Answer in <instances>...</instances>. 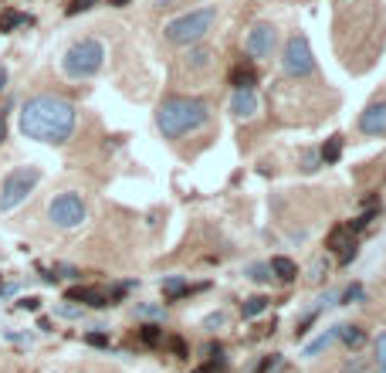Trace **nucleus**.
<instances>
[{"label": "nucleus", "instance_id": "nucleus-25", "mask_svg": "<svg viewBox=\"0 0 386 373\" xmlns=\"http://www.w3.org/2000/svg\"><path fill=\"white\" fill-rule=\"evenodd\" d=\"M376 363H380V370H386V329L376 336Z\"/></svg>", "mask_w": 386, "mask_h": 373}, {"label": "nucleus", "instance_id": "nucleus-6", "mask_svg": "<svg viewBox=\"0 0 386 373\" xmlns=\"http://www.w3.org/2000/svg\"><path fill=\"white\" fill-rule=\"evenodd\" d=\"M312 45L305 34H291L284 45V58H282V72L288 79H305L312 72Z\"/></svg>", "mask_w": 386, "mask_h": 373}, {"label": "nucleus", "instance_id": "nucleus-14", "mask_svg": "<svg viewBox=\"0 0 386 373\" xmlns=\"http://www.w3.org/2000/svg\"><path fill=\"white\" fill-rule=\"evenodd\" d=\"M231 85L234 88H255L257 68H251V65H237V68H231Z\"/></svg>", "mask_w": 386, "mask_h": 373}, {"label": "nucleus", "instance_id": "nucleus-2", "mask_svg": "<svg viewBox=\"0 0 386 373\" xmlns=\"http://www.w3.org/2000/svg\"><path fill=\"white\" fill-rule=\"evenodd\" d=\"M204 119H207V102L204 99H190V95H173V99H166L156 109V126L170 139L193 133L197 126H204Z\"/></svg>", "mask_w": 386, "mask_h": 373}, {"label": "nucleus", "instance_id": "nucleus-33", "mask_svg": "<svg viewBox=\"0 0 386 373\" xmlns=\"http://www.w3.org/2000/svg\"><path fill=\"white\" fill-rule=\"evenodd\" d=\"M3 133H7V122H3V112H0V143H3Z\"/></svg>", "mask_w": 386, "mask_h": 373}, {"label": "nucleus", "instance_id": "nucleus-16", "mask_svg": "<svg viewBox=\"0 0 386 373\" xmlns=\"http://www.w3.org/2000/svg\"><path fill=\"white\" fill-rule=\"evenodd\" d=\"M322 163H339V157H342V136H329L325 143H322Z\"/></svg>", "mask_w": 386, "mask_h": 373}, {"label": "nucleus", "instance_id": "nucleus-27", "mask_svg": "<svg viewBox=\"0 0 386 373\" xmlns=\"http://www.w3.org/2000/svg\"><path fill=\"white\" fill-rule=\"evenodd\" d=\"M17 309H27V312H38V309H41V299L27 295V299H21V302H17Z\"/></svg>", "mask_w": 386, "mask_h": 373}, {"label": "nucleus", "instance_id": "nucleus-7", "mask_svg": "<svg viewBox=\"0 0 386 373\" xmlns=\"http://www.w3.org/2000/svg\"><path fill=\"white\" fill-rule=\"evenodd\" d=\"M48 217L54 221V228L72 231V228H78L85 221V204H81L78 193H58L51 200V207H48Z\"/></svg>", "mask_w": 386, "mask_h": 373}, {"label": "nucleus", "instance_id": "nucleus-36", "mask_svg": "<svg viewBox=\"0 0 386 373\" xmlns=\"http://www.w3.org/2000/svg\"><path fill=\"white\" fill-rule=\"evenodd\" d=\"M380 373H386V370H380Z\"/></svg>", "mask_w": 386, "mask_h": 373}, {"label": "nucleus", "instance_id": "nucleus-22", "mask_svg": "<svg viewBox=\"0 0 386 373\" xmlns=\"http://www.w3.org/2000/svg\"><path fill=\"white\" fill-rule=\"evenodd\" d=\"M159 336H163V333H159V326H153V322H150V326H143V333H139V340H143L146 347H156V343H159Z\"/></svg>", "mask_w": 386, "mask_h": 373}, {"label": "nucleus", "instance_id": "nucleus-29", "mask_svg": "<svg viewBox=\"0 0 386 373\" xmlns=\"http://www.w3.org/2000/svg\"><path fill=\"white\" fill-rule=\"evenodd\" d=\"M170 349L177 353V360H186V343H183L180 336H177V340H170Z\"/></svg>", "mask_w": 386, "mask_h": 373}, {"label": "nucleus", "instance_id": "nucleus-4", "mask_svg": "<svg viewBox=\"0 0 386 373\" xmlns=\"http://www.w3.org/2000/svg\"><path fill=\"white\" fill-rule=\"evenodd\" d=\"M210 24H214V7L190 10V14L173 17V21L166 24V41H173V45H193V41H200L207 31H210Z\"/></svg>", "mask_w": 386, "mask_h": 373}, {"label": "nucleus", "instance_id": "nucleus-32", "mask_svg": "<svg viewBox=\"0 0 386 373\" xmlns=\"http://www.w3.org/2000/svg\"><path fill=\"white\" fill-rule=\"evenodd\" d=\"M58 312H61V316H78V309H75V305H61Z\"/></svg>", "mask_w": 386, "mask_h": 373}, {"label": "nucleus", "instance_id": "nucleus-35", "mask_svg": "<svg viewBox=\"0 0 386 373\" xmlns=\"http://www.w3.org/2000/svg\"><path fill=\"white\" fill-rule=\"evenodd\" d=\"M129 0H112V7H126Z\"/></svg>", "mask_w": 386, "mask_h": 373}, {"label": "nucleus", "instance_id": "nucleus-3", "mask_svg": "<svg viewBox=\"0 0 386 373\" xmlns=\"http://www.w3.org/2000/svg\"><path fill=\"white\" fill-rule=\"evenodd\" d=\"M105 61V48L95 41V38H85V41H75L65 58H61V72L68 79H92Z\"/></svg>", "mask_w": 386, "mask_h": 373}, {"label": "nucleus", "instance_id": "nucleus-15", "mask_svg": "<svg viewBox=\"0 0 386 373\" xmlns=\"http://www.w3.org/2000/svg\"><path fill=\"white\" fill-rule=\"evenodd\" d=\"M332 340H335V326H332V329H325V333H319L312 343H305V349H302V353H305V356H319L322 349L332 347Z\"/></svg>", "mask_w": 386, "mask_h": 373}, {"label": "nucleus", "instance_id": "nucleus-18", "mask_svg": "<svg viewBox=\"0 0 386 373\" xmlns=\"http://www.w3.org/2000/svg\"><path fill=\"white\" fill-rule=\"evenodd\" d=\"M268 302H271V299H264V295H257V299H248V302L241 305V316H244V319H255V316H261V312L268 309Z\"/></svg>", "mask_w": 386, "mask_h": 373}, {"label": "nucleus", "instance_id": "nucleus-20", "mask_svg": "<svg viewBox=\"0 0 386 373\" xmlns=\"http://www.w3.org/2000/svg\"><path fill=\"white\" fill-rule=\"evenodd\" d=\"M362 295H366V289H362L360 282H353L346 292L339 295V302H342V305H356V302H362Z\"/></svg>", "mask_w": 386, "mask_h": 373}, {"label": "nucleus", "instance_id": "nucleus-17", "mask_svg": "<svg viewBox=\"0 0 386 373\" xmlns=\"http://www.w3.org/2000/svg\"><path fill=\"white\" fill-rule=\"evenodd\" d=\"M21 24H31V17L21 14V10H3L0 14V34H7V31H14V27H21Z\"/></svg>", "mask_w": 386, "mask_h": 373}, {"label": "nucleus", "instance_id": "nucleus-24", "mask_svg": "<svg viewBox=\"0 0 386 373\" xmlns=\"http://www.w3.org/2000/svg\"><path fill=\"white\" fill-rule=\"evenodd\" d=\"M92 3H95V0H72V3L65 7V14H68V17H75V14H85Z\"/></svg>", "mask_w": 386, "mask_h": 373}, {"label": "nucleus", "instance_id": "nucleus-13", "mask_svg": "<svg viewBox=\"0 0 386 373\" xmlns=\"http://www.w3.org/2000/svg\"><path fill=\"white\" fill-rule=\"evenodd\" d=\"M335 336H339L349 349H360L362 343H366V329L353 326V322H349V326H335Z\"/></svg>", "mask_w": 386, "mask_h": 373}, {"label": "nucleus", "instance_id": "nucleus-21", "mask_svg": "<svg viewBox=\"0 0 386 373\" xmlns=\"http://www.w3.org/2000/svg\"><path fill=\"white\" fill-rule=\"evenodd\" d=\"M339 248H342V251H339V265H349V262L356 258V248H360V244H356L353 238H346Z\"/></svg>", "mask_w": 386, "mask_h": 373}, {"label": "nucleus", "instance_id": "nucleus-28", "mask_svg": "<svg viewBox=\"0 0 386 373\" xmlns=\"http://www.w3.org/2000/svg\"><path fill=\"white\" fill-rule=\"evenodd\" d=\"M190 65H193V68H207V65H210V54H207V51H193V54H190Z\"/></svg>", "mask_w": 386, "mask_h": 373}, {"label": "nucleus", "instance_id": "nucleus-23", "mask_svg": "<svg viewBox=\"0 0 386 373\" xmlns=\"http://www.w3.org/2000/svg\"><path fill=\"white\" fill-rule=\"evenodd\" d=\"M346 238H349L346 228H332V231H329V241H325V248H329V251H339V244H342Z\"/></svg>", "mask_w": 386, "mask_h": 373}, {"label": "nucleus", "instance_id": "nucleus-31", "mask_svg": "<svg viewBox=\"0 0 386 373\" xmlns=\"http://www.w3.org/2000/svg\"><path fill=\"white\" fill-rule=\"evenodd\" d=\"M220 322H224V316H210L204 326H207V329H214V326H220Z\"/></svg>", "mask_w": 386, "mask_h": 373}, {"label": "nucleus", "instance_id": "nucleus-1", "mask_svg": "<svg viewBox=\"0 0 386 373\" xmlns=\"http://www.w3.org/2000/svg\"><path fill=\"white\" fill-rule=\"evenodd\" d=\"M78 112L58 95H34L21 109V133L38 143H65L75 133Z\"/></svg>", "mask_w": 386, "mask_h": 373}, {"label": "nucleus", "instance_id": "nucleus-9", "mask_svg": "<svg viewBox=\"0 0 386 373\" xmlns=\"http://www.w3.org/2000/svg\"><path fill=\"white\" fill-rule=\"evenodd\" d=\"M360 129L366 136H386V102H373L360 116Z\"/></svg>", "mask_w": 386, "mask_h": 373}, {"label": "nucleus", "instance_id": "nucleus-30", "mask_svg": "<svg viewBox=\"0 0 386 373\" xmlns=\"http://www.w3.org/2000/svg\"><path fill=\"white\" fill-rule=\"evenodd\" d=\"M85 343H92V347H105L108 340H105L102 333H88V336H85Z\"/></svg>", "mask_w": 386, "mask_h": 373}, {"label": "nucleus", "instance_id": "nucleus-5", "mask_svg": "<svg viewBox=\"0 0 386 373\" xmlns=\"http://www.w3.org/2000/svg\"><path fill=\"white\" fill-rule=\"evenodd\" d=\"M38 180H41L38 166H17V170H10L3 186H0V211H14L17 204H24L27 193L38 186Z\"/></svg>", "mask_w": 386, "mask_h": 373}, {"label": "nucleus", "instance_id": "nucleus-34", "mask_svg": "<svg viewBox=\"0 0 386 373\" xmlns=\"http://www.w3.org/2000/svg\"><path fill=\"white\" fill-rule=\"evenodd\" d=\"M3 85H7V72L0 68V92H3Z\"/></svg>", "mask_w": 386, "mask_h": 373}, {"label": "nucleus", "instance_id": "nucleus-10", "mask_svg": "<svg viewBox=\"0 0 386 373\" xmlns=\"http://www.w3.org/2000/svg\"><path fill=\"white\" fill-rule=\"evenodd\" d=\"M65 299H68V302H78V305H88V309H105V305H108L105 292L92 289V285H75V289H68Z\"/></svg>", "mask_w": 386, "mask_h": 373}, {"label": "nucleus", "instance_id": "nucleus-19", "mask_svg": "<svg viewBox=\"0 0 386 373\" xmlns=\"http://www.w3.org/2000/svg\"><path fill=\"white\" fill-rule=\"evenodd\" d=\"M163 292H166V299H173V295L180 299V295L193 292V289H186V282H183V278H166V282H163Z\"/></svg>", "mask_w": 386, "mask_h": 373}, {"label": "nucleus", "instance_id": "nucleus-12", "mask_svg": "<svg viewBox=\"0 0 386 373\" xmlns=\"http://www.w3.org/2000/svg\"><path fill=\"white\" fill-rule=\"evenodd\" d=\"M268 271L278 278V282H295L298 278V265L291 262V258H271V265H268Z\"/></svg>", "mask_w": 386, "mask_h": 373}, {"label": "nucleus", "instance_id": "nucleus-8", "mask_svg": "<svg viewBox=\"0 0 386 373\" xmlns=\"http://www.w3.org/2000/svg\"><path fill=\"white\" fill-rule=\"evenodd\" d=\"M275 45H278V31L271 24H255L248 31V38H244L248 58H268V54L275 51Z\"/></svg>", "mask_w": 386, "mask_h": 373}, {"label": "nucleus", "instance_id": "nucleus-26", "mask_svg": "<svg viewBox=\"0 0 386 373\" xmlns=\"http://www.w3.org/2000/svg\"><path fill=\"white\" fill-rule=\"evenodd\" d=\"M248 278H255V282H268V278H271V275H268V265H261V262H257V265H248Z\"/></svg>", "mask_w": 386, "mask_h": 373}, {"label": "nucleus", "instance_id": "nucleus-11", "mask_svg": "<svg viewBox=\"0 0 386 373\" xmlns=\"http://www.w3.org/2000/svg\"><path fill=\"white\" fill-rule=\"evenodd\" d=\"M231 112L237 116V119H251L257 112V95L255 88H234L231 95Z\"/></svg>", "mask_w": 386, "mask_h": 373}]
</instances>
